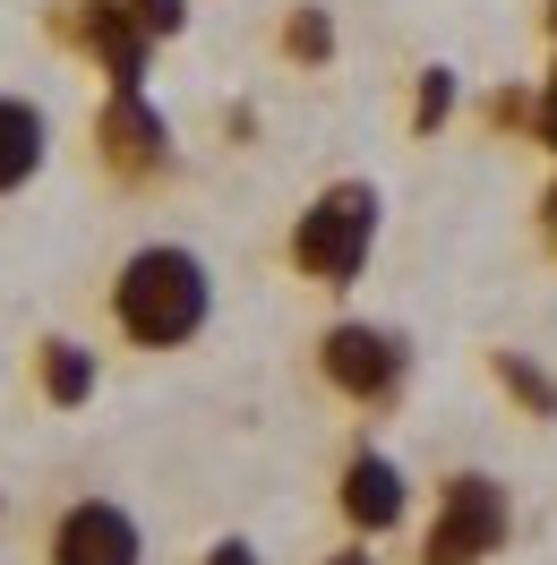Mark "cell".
<instances>
[{"mask_svg": "<svg viewBox=\"0 0 557 565\" xmlns=\"http://www.w3.org/2000/svg\"><path fill=\"white\" fill-rule=\"evenodd\" d=\"M214 318V275L198 248L180 241H146L120 257V275H112V326H120V343H138V352H180V343H198Z\"/></svg>", "mask_w": 557, "mask_h": 565, "instance_id": "obj_1", "label": "cell"}, {"mask_svg": "<svg viewBox=\"0 0 557 565\" xmlns=\"http://www.w3.org/2000/svg\"><path fill=\"white\" fill-rule=\"evenodd\" d=\"M378 223H386V198L378 180H326L309 206L292 214V275L317 282V291H351V282L369 275V257H378Z\"/></svg>", "mask_w": 557, "mask_h": 565, "instance_id": "obj_2", "label": "cell"}, {"mask_svg": "<svg viewBox=\"0 0 557 565\" xmlns=\"http://www.w3.org/2000/svg\"><path fill=\"white\" fill-rule=\"evenodd\" d=\"M309 360H317V386L335 394L344 412H360V420L395 412L403 386H412V334H395L378 318H335L309 343Z\"/></svg>", "mask_w": 557, "mask_h": 565, "instance_id": "obj_3", "label": "cell"}, {"mask_svg": "<svg viewBox=\"0 0 557 565\" xmlns=\"http://www.w3.org/2000/svg\"><path fill=\"white\" fill-rule=\"evenodd\" d=\"M506 540H515V489L481 462H463V471L438 480V505L420 523L412 565H488V557H506Z\"/></svg>", "mask_w": 557, "mask_h": 565, "instance_id": "obj_4", "label": "cell"}, {"mask_svg": "<svg viewBox=\"0 0 557 565\" xmlns=\"http://www.w3.org/2000/svg\"><path fill=\"white\" fill-rule=\"evenodd\" d=\"M95 163H104L120 189L172 180L180 146H172V120H164V104H155L146 86H112L104 95V111H95Z\"/></svg>", "mask_w": 557, "mask_h": 565, "instance_id": "obj_5", "label": "cell"}, {"mask_svg": "<svg viewBox=\"0 0 557 565\" xmlns=\"http://www.w3.org/2000/svg\"><path fill=\"white\" fill-rule=\"evenodd\" d=\"M335 514H344L351 540H395V531L412 523V480H403V462L360 437L344 455V471H335Z\"/></svg>", "mask_w": 557, "mask_h": 565, "instance_id": "obj_6", "label": "cell"}, {"mask_svg": "<svg viewBox=\"0 0 557 565\" xmlns=\"http://www.w3.org/2000/svg\"><path fill=\"white\" fill-rule=\"evenodd\" d=\"M43 565H146V531L120 497H70L43 531Z\"/></svg>", "mask_w": 557, "mask_h": 565, "instance_id": "obj_7", "label": "cell"}, {"mask_svg": "<svg viewBox=\"0 0 557 565\" xmlns=\"http://www.w3.org/2000/svg\"><path fill=\"white\" fill-rule=\"evenodd\" d=\"M52 35L77 43L112 86H146V61H155V35H146L138 18L120 9V0H52Z\"/></svg>", "mask_w": 557, "mask_h": 565, "instance_id": "obj_8", "label": "cell"}, {"mask_svg": "<svg viewBox=\"0 0 557 565\" xmlns=\"http://www.w3.org/2000/svg\"><path fill=\"white\" fill-rule=\"evenodd\" d=\"M35 386H43L52 412H86L95 386H104V360L86 352L77 334H43V343H35Z\"/></svg>", "mask_w": 557, "mask_h": 565, "instance_id": "obj_9", "label": "cell"}, {"mask_svg": "<svg viewBox=\"0 0 557 565\" xmlns=\"http://www.w3.org/2000/svg\"><path fill=\"white\" fill-rule=\"evenodd\" d=\"M43 154H52V120L27 95H0V198L43 172Z\"/></svg>", "mask_w": 557, "mask_h": 565, "instance_id": "obj_10", "label": "cell"}, {"mask_svg": "<svg viewBox=\"0 0 557 565\" xmlns=\"http://www.w3.org/2000/svg\"><path fill=\"white\" fill-rule=\"evenodd\" d=\"M488 377H497V394L515 403L523 420H540V428L557 420V377H549L532 352H515V343H506V352H488Z\"/></svg>", "mask_w": 557, "mask_h": 565, "instance_id": "obj_11", "label": "cell"}, {"mask_svg": "<svg viewBox=\"0 0 557 565\" xmlns=\"http://www.w3.org/2000/svg\"><path fill=\"white\" fill-rule=\"evenodd\" d=\"M275 43H283V61H292V70H326V61H335V9H317V0L283 9Z\"/></svg>", "mask_w": 557, "mask_h": 565, "instance_id": "obj_12", "label": "cell"}, {"mask_svg": "<svg viewBox=\"0 0 557 565\" xmlns=\"http://www.w3.org/2000/svg\"><path fill=\"white\" fill-rule=\"evenodd\" d=\"M454 104H463V77H454L446 61H429V70L412 77V138H438L454 120Z\"/></svg>", "mask_w": 557, "mask_h": 565, "instance_id": "obj_13", "label": "cell"}, {"mask_svg": "<svg viewBox=\"0 0 557 565\" xmlns=\"http://www.w3.org/2000/svg\"><path fill=\"white\" fill-rule=\"evenodd\" d=\"M481 120L488 129H532V120H540V86H497L481 104Z\"/></svg>", "mask_w": 557, "mask_h": 565, "instance_id": "obj_14", "label": "cell"}, {"mask_svg": "<svg viewBox=\"0 0 557 565\" xmlns=\"http://www.w3.org/2000/svg\"><path fill=\"white\" fill-rule=\"evenodd\" d=\"M129 18H138L155 43H172V35H189V0H120Z\"/></svg>", "mask_w": 557, "mask_h": 565, "instance_id": "obj_15", "label": "cell"}, {"mask_svg": "<svg viewBox=\"0 0 557 565\" xmlns=\"http://www.w3.org/2000/svg\"><path fill=\"white\" fill-rule=\"evenodd\" d=\"M532 138L557 154V61H549V77H540V120H532Z\"/></svg>", "mask_w": 557, "mask_h": 565, "instance_id": "obj_16", "label": "cell"}, {"mask_svg": "<svg viewBox=\"0 0 557 565\" xmlns=\"http://www.w3.org/2000/svg\"><path fill=\"white\" fill-rule=\"evenodd\" d=\"M198 565H258V548H249L241 531H223V540H214V548H207Z\"/></svg>", "mask_w": 557, "mask_h": 565, "instance_id": "obj_17", "label": "cell"}, {"mask_svg": "<svg viewBox=\"0 0 557 565\" xmlns=\"http://www.w3.org/2000/svg\"><path fill=\"white\" fill-rule=\"evenodd\" d=\"M317 565H378V540H344L335 557H317Z\"/></svg>", "mask_w": 557, "mask_h": 565, "instance_id": "obj_18", "label": "cell"}, {"mask_svg": "<svg viewBox=\"0 0 557 565\" xmlns=\"http://www.w3.org/2000/svg\"><path fill=\"white\" fill-rule=\"evenodd\" d=\"M540 241L557 248V180H549V189H540Z\"/></svg>", "mask_w": 557, "mask_h": 565, "instance_id": "obj_19", "label": "cell"}]
</instances>
